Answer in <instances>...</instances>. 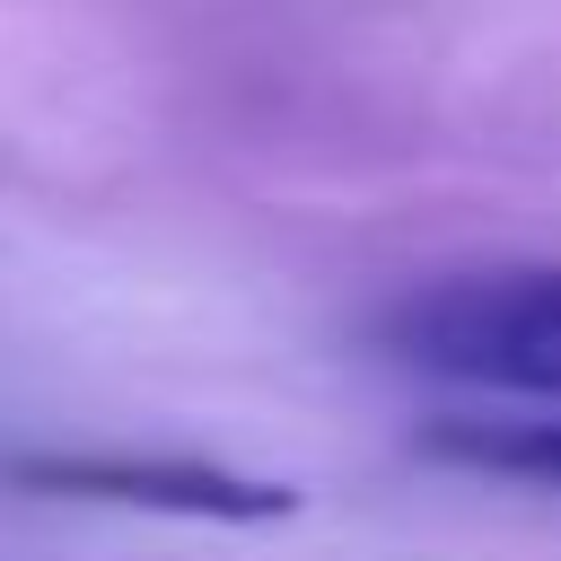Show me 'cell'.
<instances>
[{"instance_id":"cell-1","label":"cell","mask_w":561,"mask_h":561,"mask_svg":"<svg viewBox=\"0 0 561 561\" xmlns=\"http://www.w3.org/2000/svg\"><path fill=\"white\" fill-rule=\"evenodd\" d=\"M377 342L421 377L561 403V263L430 272L377 316Z\"/></svg>"},{"instance_id":"cell-2","label":"cell","mask_w":561,"mask_h":561,"mask_svg":"<svg viewBox=\"0 0 561 561\" xmlns=\"http://www.w3.org/2000/svg\"><path fill=\"white\" fill-rule=\"evenodd\" d=\"M9 482L53 491V500H114V508H158V517H210V526H272L298 508L289 482L228 473L202 456H9Z\"/></svg>"},{"instance_id":"cell-3","label":"cell","mask_w":561,"mask_h":561,"mask_svg":"<svg viewBox=\"0 0 561 561\" xmlns=\"http://www.w3.org/2000/svg\"><path fill=\"white\" fill-rule=\"evenodd\" d=\"M430 465H465V473H500V482H543L561 491V421H491V412H447L421 430Z\"/></svg>"}]
</instances>
